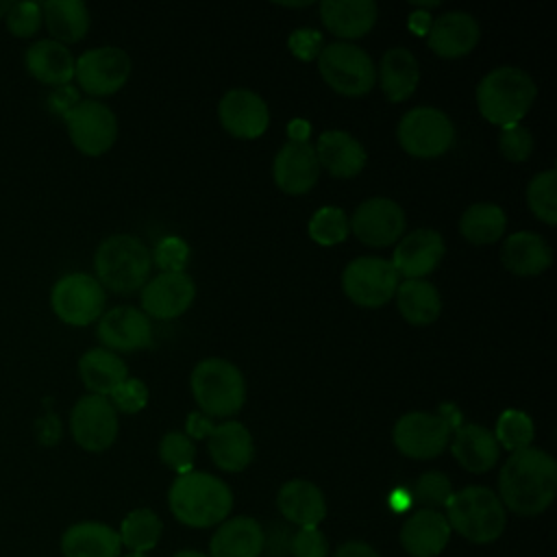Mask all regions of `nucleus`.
<instances>
[{"label":"nucleus","instance_id":"f257e3e1","mask_svg":"<svg viewBox=\"0 0 557 557\" xmlns=\"http://www.w3.org/2000/svg\"><path fill=\"white\" fill-rule=\"evenodd\" d=\"M557 494V461L529 446L507 457L498 474V498L518 516L542 513Z\"/></svg>","mask_w":557,"mask_h":557},{"label":"nucleus","instance_id":"f03ea898","mask_svg":"<svg viewBox=\"0 0 557 557\" xmlns=\"http://www.w3.org/2000/svg\"><path fill=\"white\" fill-rule=\"evenodd\" d=\"M168 505L174 518L194 529L222 524L233 509L231 487L209 472H185L174 479L168 492Z\"/></svg>","mask_w":557,"mask_h":557},{"label":"nucleus","instance_id":"7ed1b4c3","mask_svg":"<svg viewBox=\"0 0 557 557\" xmlns=\"http://www.w3.org/2000/svg\"><path fill=\"white\" fill-rule=\"evenodd\" d=\"M537 87L533 78L513 65H503L487 72L476 85V107L481 115L505 128L520 124L535 100Z\"/></svg>","mask_w":557,"mask_h":557},{"label":"nucleus","instance_id":"20e7f679","mask_svg":"<svg viewBox=\"0 0 557 557\" xmlns=\"http://www.w3.org/2000/svg\"><path fill=\"white\" fill-rule=\"evenodd\" d=\"M94 268L96 281L102 287L115 294H133L146 285L152 257L141 239L133 235H111L96 248Z\"/></svg>","mask_w":557,"mask_h":557},{"label":"nucleus","instance_id":"39448f33","mask_svg":"<svg viewBox=\"0 0 557 557\" xmlns=\"http://www.w3.org/2000/svg\"><path fill=\"white\" fill-rule=\"evenodd\" d=\"M446 520L450 531L474 544H487L503 535L507 524L505 505L498 494L483 485H470L453 492L446 503Z\"/></svg>","mask_w":557,"mask_h":557},{"label":"nucleus","instance_id":"423d86ee","mask_svg":"<svg viewBox=\"0 0 557 557\" xmlns=\"http://www.w3.org/2000/svg\"><path fill=\"white\" fill-rule=\"evenodd\" d=\"M191 396L209 418H231L246 403V381L239 368L226 359L209 357L194 366Z\"/></svg>","mask_w":557,"mask_h":557},{"label":"nucleus","instance_id":"0eeeda50","mask_svg":"<svg viewBox=\"0 0 557 557\" xmlns=\"http://www.w3.org/2000/svg\"><path fill=\"white\" fill-rule=\"evenodd\" d=\"M318 70L333 91L348 98L366 96L376 83L370 54L350 41L326 44L318 54Z\"/></svg>","mask_w":557,"mask_h":557},{"label":"nucleus","instance_id":"6e6552de","mask_svg":"<svg viewBox=\"0 0 557 557\" xmlns=\"http://www.w3.org/2000/svg\"><path fill=\"white\" fill-rule=\"evenodd\" d=\"M400 148L418 159H435L450 150L455 141V126L450 117L435 107H416L398 122Z\"/></svg>","mask_w":557,"mask_h":557},{"label":"nucleus","instance_id":"1a4fd4ad","mask_svg":"<svg viewBox=\"0 0 557 557\" xmlns=\"http://www.w3.org/2000/svg\"><path fill=\"white\" fill-rule=\"evenodd\" d=\"M104 302V287L96 281V276L85 272H70L61 276L50 292L54 315L70 326H87L100 320Z\"/></svg>","mask_w":557,"mask_h":557},{"label":"nucleus","instance_id":"9d476101","mask_svg":"<svg viewBox=\"0 0 557 557\" xmlns=\"http://www.w3.org/2000/svg\"><path fill=\"white\" fill-rule=\"evenodd\" d=\"M400 276L392 261L381 257H357L342 272V289L359 307L376 309L396 294Z\"/></svg>","mask_w":557,"mask_h":557},{"label":"nucleus","instance_id":"9b49d317","mask_svg":"<svg viewBox=\"0 0 557 557\" xmlns=\"http://www.w3.org/2000/svg\"><path fill=\"white\" fill-rule=\"evenodd\" d=\"M63 120L72 144L87 157H100L115 144V113L100 100H78L63 113Z\"/></svg>","mask_w":557,"mask_h":557},{"label":"nucleus","instance_id":"f8f14e48","mask_svg":"<svg viewBox=\"0 0 557 557\" xmlns=\"http://www.w3.org/2000/svg\"><path fill=\"white\" fill-rule=\"evenodd\" d=\"M453 429L440 413L409 411L394 424L392 440L400 455L409 459H433L442 455L450 442Z\"/></svg>","mask_w":557,"mask_h":557},{"label":"nucleus","instance_id":"ddd939ff","mask_svg":"<svg viewBox=\"0 0 557 557\" xmlns=\"http://www.w3.org/2000/svg\"><path fill=\"white\" fill-rule=\"evenodd\" d=\"M131 76V57L117 46H98L85 50L74 61V78L89 96H111L120 91Z\"/></svg>","mask_w":557,"mask_h":557},{"label":"nucleus","instance_id":"4468645a","mask_svg":"<svg viewBox=\"0 0 557 557\" xmlns=\"http://www.w3.org/2000/svg\"><path fill=\"white\" fill-rule=\"evenodd\" d=\"M117 411L111 400L96 394H85L76 400L70 413V431L74 442L89 453L107 450L117 437Z\"/></svg>","mask_w":557,"mask_h":557},{"label":"nucleus","instance_id":"2eb2a0df","mask_svg":"<svg viewBox=\"0 0 557 557\" xmlns=\"http://www.w3.org/2000/svg\"><path fill=\"white\" fill-rule=\"evenodd\" d=\"M355 237L370 248L396 244L405 231V211L392 198H368L352 211L348 220Z\"/></svg>","mask_w":557,"mask_h":557},{"label":"nucleus","instance_id":"dca6fc26","mask_svg":"<svg viewBox=\"0 0 557 557\" xmlns=\"http://www.w3.org/2000/svg\"><path fill=\"white\" fill-rule=\"evenodd\" d=\"M96 335L102 342V348L111 352H133L152 346L150 318L128 305L102 313Z\"/></svg>","mask_w":557,"mask_h":557},{"label":"nucleus","instance_id":"f3484780","mask_svg":"<svg viewBox=\"0 0 557 557\" xmlns=\"http://www.w3.org/2000/svg\"><path fill=\"white\" fill-rule=\"evenodd\" d=\"M196 298V285L185 272H161L141 287V311L148 318L172 320L183 315Z\"/></svg>","mask_w":557,"mask_h":557},{"label":"nucleus","instance_id":"a211bd4d","mask_svg":"<svg viewBox=\"0 0 557 557\" xmlns=\"http://www.w3.org/2000/svg\"><path fill=\"white\" fill-rule=\"evenodd\" d=\"M220 124L237 139H257L268 131L270 111L265 100L244 87L228 89L218 104Z\"/></svg>","mask_w":557,"mask_h":557},{"label":"nucleus","instance_id":"6ab92c4d","mask_svg":"<svg viewBox=\"0 0 557 557\" xmlns=\"http://www.w3.org/2000/svg\"><path fill=\"white\" fill-rule=\"evenodd\" d=\"M272 176L281 191L289 196H302L320 178V163L309 141H287L274 157Z\"/></svg>","mask_w":557,"mask_h":557},{"label":"nucleus","instance_id":"aec40b11","mask_svg":"<svg viewBox=\"0 0 557 557\" xmlns=\"http://www.w3.org/2000/svg\"><path fill=\"white\" fill-rule=\"evenodd\" d=\"M446 252L444 239L433 228H416L398 239L392 265L398 276L424 278L431 274Z\"/></svg>","mask_w":557,"mask_h":557},{"label":"nucleus","instance_id":"412c9836","mask_svg":"<svg viewBox=\"0 0 557 557\" xmlns=\"http://www.w3.org/2000/svg\"><path fill=\"white\" fill-rule=\"evenodd\" d=\"M481 28L466 11H448L431 22L426 33L429 48L442 59H459L474 50Z\"/></svg>","mask_w":557,"mask_h":557},{"label":"nucleus","instance_id":"4be33fe9","mask_svg":"<svg viewBox=\"0 0 557 557\" xmlns=\"http://www.w3.org/2000/svg\"><path fill=\"white\" fill-rule=\"evenodd\" d=\"M207 448L213 463L224 472H242L255 457V442L250 431L237 420H224L213 424Z\"/></svg>","mask_w":557,"mask_h":557},{"label":"nucleus","instance_id":"5701e85b","mask_svg":"<svg viewBox=\"0 0 557 557\" xmlns=\"http://www.w3.org/2000/svg\"><path fill=\"white\" fill-rule=\"evenodd\" d=\"M448 540V520L435 509L413 511L400 529V544L411 557H435L446 548Z\"/></svg>","mask_w":557,"mask_h":557},{"label":"nucleus","instance_id":"b1692460","mask_svg":"<svg viewBox=\"0 0 557 557\" xmlns=\"http://www.w3.org/2000/svg\"><path fill=\"white\" fill-rule=\"evenodd\" d=\"M265 535L250 516L226 518L209 540V557H261Z\"/></svg>","mask_w":557,"mask_h":557},{"label":"nucleus","instance_id":"393cba45","mask_svg":"<svg viewBox=\"0 0 557 557\" xmlns=\"http://www.w3.org/2000/svg\"><path fill=\"white\" fill-rule=\"evenodd\" d=\"M315 157L320 168H324L335 178L357 176L368 161L366 148L346 131H324L315 144Z\"/></svg>","mask_w":557,"mask_h":557},{"label":"nucleus","instance_id":"a878e982","mask_svg":"<svg viewBox=\"0 0 557 557\" xmlns=\"http://www.w3.org/2000/svg\"><path fill=\"white\" fill-rule=\"evenodd\" d=\"M379 17L374 0H324L320 2L322 24L339 39H359L372 30Z\"/></svg>","mask_w":557,"mask_h":557},{"label":"nucleus","instance_id":"bb28decb","mask_svg":"<svg viewBox=\"0 0 557 557\" xmlns=\"http://www.w3.org/2000/svg\"><path fill=\"white\" fill-rule=\"evenodd\" d=\"M450 453L457 463L474 474L487 472L496 466L500 446L494 440V433L481 424H461L450 435Z\"/></svg>","mask_w":557,"mask_h":557},{"label":"nucleus","instance_id":"cd10ccee","mask_svg":"<svg viewBox=\"0 0 557 557\" xmlns=\"http://www.w3.org/2000/svg\"><path fill=\"white\" fill-rule=\"evenodd\" d=\"M276 505L283 518L298 529L318 527L326 516L322 490L307 479H289L276 494Z\"/></svg>","mask_w":557,"mask_h":557},{"label":"nucleus","instance_id":"c85d7f7f","mask_svg":"<svg viewBox=\"0 0 557 557\" xmlns=\"http://www.w3.org/2000/svg\"><path fill=\"white\" fill-rule=\"evenodd\" d=\"M61 553L63 557H120L122 542L109 524L85 520L63 531Z\"/></svg>","mask_w":557,"mask_h":557},{"label":"nucleus","instance_id":"c756f323","mask_svg":"<svg viewBox=\"0 0 557 557\" xmlns=\"http://www.w3.org/2000/svg\"><path fill=\"white\" fill-rule=\"evenodd\" d=\"M500 261L516 276H537L550 268L553 250L542 235L518 231L505 239Z\"/></svg>","mask_w":557,"mask_h":557},{"label":"nucleus","instance_id":"7c9ffc66","mask_svg":"<svg viewBox=\"0 0 557 557\" xmlns=\"http://www.w3.org/2000/svg\"><path fill=\"white\" fill-rule=\"evenodd\" d=\"M74 57L67 46L54 39H39L26 48L24 65L44 85L65 87L74 78Z\"/></svg>","mask_w":557,"mask_h":557},{"label":"nucleus","instance_id":"2f4dec72","mask_svg":"<svg viewBox=\"0 0 557 557\" xmlns=\"http://www.w3.org/2000/svg\"><path fill=\"white\" fill-rule=\"evenodd\" d=\"M379 87L389 102H405L413 96L420 83V65L411 50L389 48L376 70Z\"/></svg>","mask_w":557,"mask_h":557},{"label":"nucleus","instance_id":"473e14b6","mask_svg":"<svg viewBox=\"0 0 557 557\" xmlns=\"http://www.w3.org/2000/svg\"><path fill=\"white\" fill-rule=\"evenodd\" d=\"M78 374L83 385L96 394L109 398L111 392L128 379L126 363L117 352L107 348H91L78 359Z\"/></svg>","mask_w":557,"mask_h":557},{"label":"nucleus","instance_id":"72a5a7b5","mask_svg":"<svg viewBox=\"0 0 557 557\" xmlns=\"http://www.w3.org/2000/svg\"><path fill=\"white\" fill-rule=\"evenodd\" d=\"M394 296L400 315L413 326H426L440 318L442 298L437 287L426 278H405L398 283Z\"/></svg>","mask_w":557,"mask_h":557},{"label":"nucleus","instance_id":"f704fd0d","mask_svg":"<svg viewBox=\"0 0 557 557\" xmlns=\"http://www.w3.org/2000/svg\"><path fill=\"white\" fill-rule=\"evenodd\" d=\"M41 15L48 33L59 44H76L89 30V11L81 0H46Z\"/></svg>","mask_w":557,"mask_h":557},{"label":"nucleus","instance_id":"c9c22d12","mask_svg":"<svg viewBox=\"0 0 557 557\" xmlns=\"http://www.w3.org/2000/svg\"><path fill=\"white\" fill-rule=\"evenodd\" d=\"M507 226L505 211L494 202H474L459 218V231L463 239L474 246L494 244L503 237Z\"/></svg>","mask_w":557,"mask_h":557},{"label":"nucleus","instance_id":"e433bc0d","mask_svg":"<svg viewBox=\"0 0 557 557\" xmlns=\"http://www.w3.org/2000/svg\"><path fill=\"white\" fill-rule=\"evenodd\" d=\"M161 531H163L161 518L152 509L139 507V509H133L131 513H126V518L120 524L117 535H120L122 546H126L131 553L146 555L161 540Z\"/></svg>","mask_w":557,"mask_h":557},{"label":"nucleus","instance_id":"4c0bfd02","mask_svg":"<svg viewBox=\"0 0 557 557\" xmlns=\"http://www.w3.org/2000/svg\"><path fill=\"white\" fill-rule=\"evenodd\" d=\"M527 205L531 213L548 226L557 224V170L548 168L535 174L527 185Z\"/></svg>","mask_w":557,"mask_h":557},{"label":"nucleus","instance_id":"58836bf2","mask_svg":"<svg viewBox=\"0 0 557 557\" xmlns=\"http://www.w3.org/2000/svg\"><path fill=\"white\" fill-rule=\"evenodd\" d=\"M533 435H535L533 420L529 418V413L520 409H505L496 420L494 440L498 442L500 448L509 453L529 448L533 442Z\"/></svg>","mask_w":557,"mask_h":557},{"label":"nucleus","instance_id":"ea45409f","mask_svg":"<svg viewBox=\"0 0 557 557\" xmlns=\"http://www.w3.org/2000/svg\"><path fill=\"white\" fill-rule=\"evenodd\" d=\"M309 237L320 246H337L348 237V215L339 207H320L309 220Z\"/></svg>","mask_w":557,"mask_h":557},{"label":"nucleus","instance_id":"a19ab883","mask_svg":"<svg viewBox=\"0 0 557 557\" xmlns=\"http://www.w3.org/2000/svg\"><path fill=\"white\" fill-rule=\"evenodd\" d=\"M159 459L176 474L191 472L196 459L194 442L183 431H168L159 442Z\"/></svg>","mask_w":557,"mask_h":557},{"label":"nucleus","instance_id":"79ce46f5","mask_svg":"<svg viewBox=\"0 0 557 557\" xmlns=\"http://www.w3.org/2000/svg\"><path fill=\"white\" fill-rule=\"evenodd\" d=\"M453 496V483L444 472L437 470H429L422 472L411 490V498L418 500L420 505H424V509H440L446 507V503Z\"/></svg>","mask_w":557,"mask_h":557},{"label":"nucleus","instance_id":"37998d69","mask_svg":"<svg viewBox=\"0 0 557 557\" xmlns=\"http://www.w3.org/2000/svg\"><path fill=\"white\" fill-rule=\"evenodd\" d=\"M7 28L11 35L26 39L33 37L41 24H44V15H41V2H11L7 15H4Z\"/></svg>","mask_w":557,"mask_h":557},{"label":"nucleus","instance_id":"c03bdc74","mask_svg":"<svg viewBox=\"0 0 557 557\" xmlns=\"http://www.w3.org/2000/svg\"><path fill=\"white\" fill-rule=\"evenodd\" d=\"M150 257L161 272H185L189 261V246L183 237L168 235L154 246V252Z\"/></svg>","mask_w":557,"mask_h":557},{"label":"nucleus","instance_id":"a18cd8bd","mask_svg":"<svg viewBox=\"0 0 557 557\" xmlns=\"http://www.w3.org/2000/svg\"><path fill=\"white\" fill-rule=\"evenodd\" d=\"M498 148L500 154L511 163H522L533 152V135L522 124L505 126L498 135Z\"/></svg>","mask_w":557,"mask_h":557},{"label":"nucleus","instance_id":"49530a36","mask_svg":"<svg viewBox=\"0 0 557 557\" xmlns=\"http://www.w3.org/2000/svg\"><path fill=\"white\" fill-rule=\"evenodd\" d=\"M111 405L115 411L122 413H137L148 405V387L141 379H126L124 383H120L111 396H109Z\"/></svg>","mask_w":557,"mask_h":557},{"label":"nucleus","instance_id":"de8ad7c7","mask_svg":"<svg viewBox=\"0 0 557 557\" xmlns=\"http://www.w3.org/2000/svg\"><path fill=\"white\" fill-rule=\"evenodd\" d=\"M292 557H329V542L318 527H302L289 540Z\"/></svg>","mask_w":557,"mask_h":557},{"label":"nucleus","instance_id":"09e8293b","mask_svg":"<svg viewBox=\"0 0 557 557\" xmlns=\"http://www.w3.org/2000/svg\"><path fill=\"white\" fill-rule=\"evenodd\" d=\"M289 52L300 61H313L324 48V37L315 28H296L287 37Z\"/></svg>","mask_w":557,"mask_h":557},{"label":"nucleus","instance_id":"8fccbe9b","mask_svg":"<svg viewBox=\"0 0 557 557\" xmlns=\"http://www.w3.org/2000/svg\"><path fill=\"white\" fill-rule=\"evenodd\" d=\"M211 429H213V422H211L209 416H205L202 411H191L185 420V431L183 433L194 442V440L209 437Z\"/></svg>","mask_w":557,"mask_h":557},{"label":"nucleus","instance_id":"3c124183","mask_svg":"<svg viewBox=\"0 0 557 557\" xmlns=\"http://www.w3.org/2000/svg\"><path fill=\"white\" fill-rule=\"evenodd\" d=\"M333 557H381V555H379L370 544L352 540V542L342 544V546L333 553Z\"/></svg>","mask_w":557,"mask_h":557},{"label":"nucleus","instance_id":"603ef678","mask_svg":"<svg viewBox=\"0 0 557 557\" xmlns=\"http://www.w3.org/2000/svg\"><path fill=\"white\" fill-rule=\"evenodd\" d=\"M387 503H389V509H392V511L403 513V511H407V509L411 507L413 498H411V492H407L405 487H398V490H394V492L389 494Z\"/></svg>","mask_w":557,"mask_h":557},{"label":"nucleus","instance_id":"864d4df0","mask_svg":"<svg viewBox=\"0 0 557 557\" xmlns=\"http://www.w3.org/2000/svg\"><path fill=\"white\" fill-rule=\"evenodd\" d=\"M309 133H311V126L307 120H292L287 124V135H289V141H307L309 139Z\"/></svg>","mask_w":557,"mask_h":557},{"label":"nucleus","instance_id":"5fc2aeb1","mask_svg":"<svg viewBox=\"0 0 557 557\" xmlns=\"http://www.w3.org/2000/svg\"><path fill=\"white\" fill-rule=\"evenodd\" d=\"M431 15L429 13H424V11H418V13H411L409 15V28L413 30V33H418V35H426L429 33V28H431Z\"/></svg>","mask_w":557,"mask_h":557},{"label":"nucleus","instance_id":"6e6d98bb","mask_svg":"<svg viewBox=\"0 0 557 557\" xmlns=\"http://www.w3.org/2000/svg\"><path fill=\"white\" fill-rule=\"evenodd\" d=\"M172 557H209V555H205V553H200V550H191V548H185V550H178V553H174Z\"/></svg>","mask_w":557,"mask_h":557},{"label":"nucleus","instance_id":"4d7b16f0","mask_svg":"<svg viewBox=\"0 0 557 557\" xmlns=\"http://www.w3.org/2000/svg\"><path fill=\"white\" fill-rule=\"evenodd\" d=\"M9 7H11V2H9V0H0V20H4V15H7Z\"/></svg>","mask_w":557,"mask_h":557},{"label":"nucleus","instance_id":"13d9d810","mask_svg":"<svg viewBox=\"0 0 557 557\" xmlns=\"http://www.w3.org/2000/svg\"><path fill=\"white\" fill-rule=\"evenodd\" d=\"M281 7H309L311 2H278Z\"/></svg>","mask_w":557,"mask_h":557},{"label":"nucleus","instance_id":"bf43d9fd","mask_svg":"<svg viewBox=\"0 0 557 557\" xmlns=\"http://www.w3.org/2000/svg\"><path fill=\"white\" fill-rule=\"evenodd\" d=\"M124 557H148V555H139V553H128V555H124Z\"/></svg>","mask_w":557,"mask_h":557}]
</instances>
